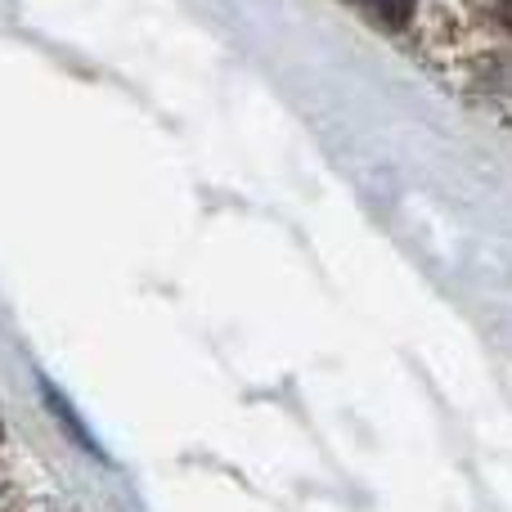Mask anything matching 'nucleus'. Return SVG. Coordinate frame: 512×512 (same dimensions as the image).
Returning <instances> with one entry per match:
<instances>
[{
	"label": "nucleus",
	"mask_w": 512,
	"mask_h": 512,
	"mask_svg": "<svg viewBox=\"0 0 512 512\" xmlns=\"http://www.w3.org/2000/svg\"><path fill=\"white\" fill-rule=\"evenodd\" d=\"M355 5L369 9L382 27H400L409 18V9H414V0H355Z\"/></svg>",
	"instance_id": "obj_1"
},
{
	"label": "nucleus",
	"mask_w": 512,
	"mask_h": 512,
	"mask_svg": "<svg viewBox=\"0 0 512 512\" xmlns=\"http://www.w3.org/2000/svg\"><path fill=\"white\" fill-rule=\"evenodd\" d=\"M477 5L490 23H499L504 32H512V0H477Z\"/></svg>",
	"instance_id": "obj_2"
}]
</instances>
